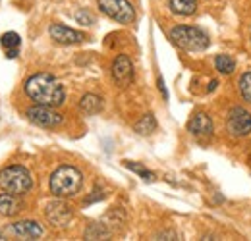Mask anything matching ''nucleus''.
I'll return each instance as SVG.
<instances>
[{"mask_svg": "<svg viewBox=\"0 0 251 241\" xmlns=\"http://www.w3.org/2000/svg\"><path fill=\"white\" fill-rule=\"evenodd\" d=\"M14 236L18 238H24V240H37L43 236V226L35 220H20V222H14L10 228H8Z\"/></svg>", "mask_w": 251, "mask_h": 241, "instance_id": "11", "label": "nucleus"}, {"mask_svg": "<svg viewBox=\"0 0 251 241\" xmlns=\"http://www.w3.org/2000/svg\"><path fill=\"white\" fill-rule=\"evenodd\" d=\"M49 33L50 37L60 43V45H77V43H83L85 41V35L81 31H75L72 27H66L62 24H52L49 27Z\"/></svg>", "mask_w": 251, "mask_h": 241, "instance_id": "10", "label": "nucleus"}, {"mask_svg": "<svg viewBox=\"0 0 251 241\" xmlns=\"http://www.w3.org/2000/svg\"><path fill=\"white\" fill-rule=\"evenodd\" d=\"M188 131L195 137H209L213 135L215 127H213V120L205 114V112H197L191 116V120L188 121Z\"/></svg>", "mask_w": 251, "mask_h": 241, "instance_id": "12", "label": "nucleus"}, {"mask_svg": "<svg viewBox=\"0 0 251 241\" xmlns=\"http://www.w3.org/2000/svg\"><path fill=\"white\" fill-rule=\"evenodd\" d=\"M27 120L39 125V127H56L62 123V114L54 110V106H45V104H35L27 108L25 112Z\"/></svg>", "mask_w": 251, "mask_h": 241, "instance_id": "6", "label": "nucleus"}, {"mask_svg": "<svg viewBox=\"0 0 251 241\" xmlns=\"http://www.w3.org/2000/svg\"><path fill=\"white\" fill-rule=\"evenodd\" d=\"M75 20H77L79 24H83V25H93L95 24L93 16H91L87 10H79V12L75 14Z\"/></svg>", "mask_w": 251, "mask_h": 241, "instance_id": "22", "label": "nucleus"}, {"mask_svg": "<svg viewBox=\"0 0 251 241\" xmlns=\"http://www.w3.org/2000/svg\"><path fill=\"white\" fill-rule=\"evenodd\" d=\"M133 129L139 133V135H151L153 131H157V120L153 114H143L139 121H135Z\"/></svg>", "mask_w": 251, "mask_h": 241, "instance_id": "16", "label": "nucleus"}, {"mask_svg": "<svg viewBox=\"0 0 251 241\" xmlns=\"http://www.w3.org/2000/svg\"><path fill=\"white\" fill-rule=\"evenodd\" d=\"M124 166L127 170H131V172H135L141 180L145 181H153L155 180V174L153 172H149L145 166H141V164H137V162H131V160H124Z\"/></svg>", "mask_w": 251, "mask_h": 241, "instance_id": "19", "label": "nucleus"}, {"mask_svg": "<svg viewBox=\"0 0 251 241\" xmlns=\"http://www.w3.org/2000/svg\"><path fill=\"white\" fill-rule=\"evenodd\" d=\"M45 218H47V222H49L52 228L64 230V228L70 226V222H72V218H74V211H72V207H70L68 203H64V201H52V203H49L47 209H45Z\"/></svg>", "mask_w": 251, "mask_h": 241, "instance_id": "7", "label": "nucleus"}, {"mask_svg": "<svg viewBox=\"0 0 251 241\" xmlns=\"http://www.w3.org/2000/svg\"><path fill=\"white\" fill-rule=\"evenodd\" d=\"M110 236V230L106 228V224H91L85 232L87 240H104Z\"/></svg>", "mask_w": 251, "mask_h": 241, "instance_id": "18", "label": "nucleus"}, {"mask_svg": "<svg viewBox=\"0 0 251 241\" xmlns=\"http://www.w3.org/2000/svg\"><path fill=\"white\" fill-rule=\"evenodd\" d=\"M33 187V178L27 168L24 166H8L0 170V189L14 193V195H24Z\"/></svg>", "mask_w": 251, "mask_h": 241, "instance_id": "4", "label": "nucleus"}, {"mask_svg": "<svg viewBox=\"0 0 251 241\" xmlns=\"http://www.w3.org/2000/svg\"><path fill=\"white\" fill-rule=\"evenodd\" d=\"M168 4L178 16H191L197 10V0H168Z\"/></svg>", "mask_w": 251, "mask_h": 241, "instance_id": "15", "label": "nucleus"}, {"mask_svg": "<svg viewBox=\"0 0 251 241\" xmlns=\"http://www.w3.org/2000/svg\"><path fill=\"white\" fill-rule=\"evenodd\" d=\"M238 87H240V95H242V98L251 104V72L244 73V75L240 77Z\"/></svg>", "mask_w": 251, "mask_h": 241, "instance_id": "20", "label": "nucleus"}, {"mask_svg": "<svg viewBox=\"0 0 251 241\" xmlns=\"http://www.w3.org/2000/svg\"><path fill=\"white\" fill-rule=\"evenodd\" d=\"M20 211H22V203L18 201V197L14 193L4 191L0 195V214L6 216V218H10V216H16Z\"/></svg>", "mask_w": 251, "mask_h": 241, "instance_id": "13", "label": "nucleus"}, {"mask_svg": "<svg viewBox=\"0 0 251 241\" xmlns=\"http://www.w3.org/2000/svg\"><path fill=\"white\" fill-rule=\"evenodd\" d=\"M102 98L99 96V95H93V93H87V95H83L81 96V100H79V110L83 112V114H87V116H93V114H99L100 110H102Z\"/></svg>", "mask_w": 251, "mask_h": 241, "instance_id": "14", "label": "nucleus"}, {"mask_svg": "<svg viewBox=\"0 0 251 241\" xmlns=\"http://www.w3.org/2000/svg\"><path fill=\"white\" fill-rule=\"evenodd\" d=\"M112 79L116 81L118 87H127L133 81V64L126 54L116 56L112 64Z\"/></svg>", "mask_w": 251, "mask_h": 241, "instance_id": "9", "label": "nucleus"}, {"mask_svg": "<svg viewBox=\"0 0 251 241\" xmlns=\"http://www.w3.org/2000/svg\"><path fill=\"white\" fill-rule=\"evenodd\" d=\"M215 66L222 75H230L234 70H236V60L230 56V54H219L215 58Z\"/></svg>", "mask_w": 251, "mask_h": 241, "instance_id": "17", "label": "nucleus"}, {"mask_svg": "<svg viewBox=\"0 0 251 241\" xmlns=\"http://www.w3.org/2000/svg\"><path fill=\"white\" fill-rule=\"evenodd\" d=\"M49 187L54 197H74L83 187V174L75 166H60L52 172Z\"/></svg>", "mask_w": 251, "mask_h": 241, "instance_id": "2", "label": "nucleus"}, {"mask_svg": "<svg viewBox=\"0 0 251 241\" xmlns=\"http://www.w3.org/2000/svg\"><path fill=\"white\" fill-rule=\"evenodd\" d=\"M97 6L104 16L118 24L127 25L135 20V10L127 0H97Z\"/></svg>", "mask_w": 251, "mask_h": 241, "instance_id": "5", "label": "nucleus"}, {"mask_svg": "<svg viewBox=\"0 0 251 241\" xmlns=\"http://www.w3.org/2000/svg\"><path fill=\"white\" fill-rule=\"evenodd\" d=\"M0 240H2V234H0Z\"/></svg>", "mask_w": 251, "mask_h": 241, "instance_id": "26", "label": "nucleus"}, {"mask_svg": "<svg viewBox=\"0 0 251 241\" xmlns=\"http://www.w3.org/2000/svg\"><path fill=\"white\" fill-rule=\"evenodd\" d=\"M0 43H2V47H4L6 50H12V48H18V47H20L22 39H20V35H18V33L8 31V33H4V35H2Z\"/></svg>", "mask_w": 251, "mask_h": 241, "instance_id": "21", "label": "nucleus"}, {"mask_svg": "<svg viewBox=\"0 0 251 241\" xmlns=\"http://www.w3.org/2000/svg\"><path fill=\"white\" fill-rule=\"evenodd\" d=\"M226 127H228L230 135H234V137L250 135L251 133V114L246 110V108H242V106H234V108L228 112Z\"/></svg>", "mask_w": 251, "mask_h": 241, "instance_id": "8", "label": "nucleus"}, {"mask_svg": "<svg viewBox=\"0 0 251 241\" xmlns=\"http://www.w3.org/2000/svg\"><path fill=\"white\" fill-rule=\"evenodd\" d=\"M217 85H219L217 81H211V85H209V91H215V89H217Z\"/></svg>", "mask_w": 251, "mask_h": 241, "instance_id": "25", "label": "nucleus"}, {"mask_svg": "<svg viewBox=\"0 0 251 241\" xmlns=\"http://www.w3.org/2000/svg\"><path fill=\"white\" fill-rule=\"evenodd\" d=\"M170 39L176 47L188 50V52H201L207 50L211 45L209 35L199 27H189V25H178L170 29Z\"/></svg>", "mask_w": 251, "mask_h": 241, "instance_id": "3", "label": "nucleus"}, {"mask_svg": "<svg viewBox=\"0 0 251 241\" xmlns=\"http://www.w3.org/2000/svg\"><path fill=\"white\" fill-rule=\"evenodd\" d=\"M18 56V48H12V50H6V58H10V60H14Z\"/></svg>", "mask_w": 251, "mask_h": 241, "instance_id": "24", "label": "nucleus"}, {"mask_svg": "<svg viewBox=\"0 0 251 241\" xmlns=\"http://www.w3.org/2000/svg\"><path fill=\"white\" fill-rule=\"evenodd\" d=\"M158 89H160V93H162V96H164V98H168V93H166V87H164L162 77H158Z\"/></svg>", "mask_w": 251, "mask_h": 241, "instance_id": "23", "label": "nucleus"}, {"mask_svg": "<svg viewBox=\"0 0 251 241\" xmlns=\"http://www.w3.org/2000/svg\"><path fill=\"white\" fill-rule=\"evenodd\" d=\"M25 93L35 104H45V106H54V108L60 106L66 98L60 81L47 72L31 75L25 81Z\"/></svg>", "mask_w": 251, "mask_h": 241, "instance_id": "1", "label": "nucleus"}]
</instances>
